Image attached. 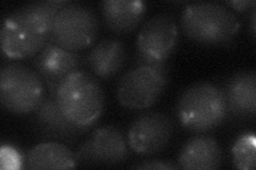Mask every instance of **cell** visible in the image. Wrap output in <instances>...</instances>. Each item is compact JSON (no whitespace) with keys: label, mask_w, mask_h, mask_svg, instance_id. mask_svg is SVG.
Segmentation results:
<instances>
[{"label":"cell","mask_w":256,"mask_h":170,"mask_svg":"<svg viewBox=\"0 0 256 170\" xmlns=\"http://www.w3.org/2000/svg\"><path fill=\"white\" fill-rule=\"evenodd\" d=\"M68 1L40 0L11 12L0 30L2 53L14 60L34 58L52 40L54 16Z\"/></svg>","instance_id":"6da1fadb"},{"label":"cell","mask_w":256,"mask_h":170,"mask_svg":"<svg viewBox=\"0 0 256 170\" xmlns=\"http://www.w3.org/2000/svg\"><path fill=\"white\" fill-rule=\"evenodd\" d=\"M175 111L182 127L196 134L214 130L228 117L222 87L210 81H198L189 85L180 94Z\"/></svg>","instance_id":"7a4b0ae2"},{"label":"cell","mask_w":256,"mask_h":170,"mask_svg":"<svg viewBox=\"0 0 256 170\" xmlns=\"http://www.w3.org/2000/svg\"><path fill=\"white\" fill-rule=\"evenodd\" d=\"M56 100L72 124L88 130L100 120L106 105L105 92L98 80L84 69L72 72L62 81Z\"/></svg>","instance_id":"3957f363"},{"label":"cell","mask_w":256,"mask_h":170,"mask_svg":"<svg viewBox=\"0 0 256 170\" xmlns=\"http://www.w3.org/2000/svg\"><path fill=\"white\" fill-rule=\"evenodd\" d=\"M182 30L189 39L205 46L233 42L242 22L226 4L216 1H196L185 6L180 17Z\"/></svg>","instance_id":"277c9868"},{"label":"cell","mask_w":256,"mask_h":170,"mask_svg":"<svg viewBox=\"0 0 256 170\" xmlns=\"http://www.w3.org/2000/svg\"><path fill=\"white\" fill-rule=\"evenodd\" d=\"M169 62L134 65L120 78L116 96L122 107L146 110L154 105L169 84Z\"/></svg>","instance_id":"5b68a950"},{"label":"cell","mask_w":256,"mask_h":170,"mask_svg":"<svg viewBox=\"0 0 256 170\" xmlns=\"http://www.w3.org/2000/svg\"><path fill=\"white\" fill-rule=\"evenodd\" d=\"M46 97L43 79L36 70L10 63L0 70V102L15 115L34 113Z\"/></svg>","instance_id":"8992f818"},{"label":"cell","mask_w":256,"mask_h":170,"mask_svg":"<svg viewBox=\"0 0 256 170\" xmlns=\"http://www.w3.org/2000/svg\"><path fill=\"white\" fill-rule=\"evenodd\" d=\"M100 28V18L93 7L68 1L54 16L52 40L64 49L78 52L94 44Z\"/></svg>","instance_id":"52a82bcc"},{"label":"cell","mask_w":256,"mask_h":170,"mask_svg":"<svg viewBox=\"0 0 256 170\" xmlns=\"http://www.w3.org/2000/svg\"><path fill=\"white\" fill-rule=\"evenodd\" d=\"M178 25L172 14L153 15L143 23L136 39L134 65L168 62L178 47Z\"/></svg>","instance_id":"ba28073f"},{"label":"cell","mask_w":256,"mask_h":170,"mask_svg":"<svg viewBox=\"0 0 256 170\" xmlns=\"http://www.w3.org/2000/svg\"><path fill=\"white\" fill-rule=\"evenodd\" d=\"M78 165L116 166L130 158L127 137L114 126L96 128L75 152Z\"/></svg>","instance_id":"9c48e42d"},{"label":"cell","mask_w":256,"mask_h":170,"mask_svg":"<svg viewBox=\"0 0 256 170\" xmlns=\"http://www.w3.org/2000/svg\"><path fill=\"white\" fill-rule=\"evenodd\" d=\"M173 132V121L164 113L157 111L143 113L130 127L128 146L137 155L155 156L168 147Z\"/></svg>","instance_id":"30bf717a"},{"label":"cell","mask_w":256,"mask_h":170,"mask_svg":"<svg viewBox=\"0 0 256 170\" xmlns=\"http://www.w3.org/2000/svg\"><path fill=\"white\" fill-rule=\"evenodd\" d=\"M36 71L44 81L48 94L56 97V92L62 81L82 65V56L78 52L64 49L52 38L34 58Z\"/></svg>","instance_id":"8fae6325"},{"label":"cell","mask_w":256,"mask_h":170,"mask_svg":"<svg viewBox=\"0 0 256 170\" xmlns=\"http://www.w3.org/2000/svg\"><path fill=\"white\" fill-rule=\"evenodd\" d=\"M228 115L246 119L256 114V74L254 70H240L232 75L224 83Z\"/></svg>","instance_id":"7c38bea8"},{"label":"cell","mask_w":256,"mask_h":170,"mask_svg":"<svg viewBox=\"0 0 256 170\" xmlns=\"http://www.w3.org/2000/svg\"><path fill=\"white\" fill-rule=\"evenodd\" d=\"M34 123L36 130L44 137L74 142L88 129L78 127L63 115L56 97L48 94L40 107L34 112Z\"/></svg>","instance_id":"4fadbf2b"},{"label":"cell","mask_w":256,"mask_h":170,"mask_svg":"<svg viewBox=\"0 0 256 170\" xmlns=\"http://www.w3.org/2000/svg\"><path fill=\"white\" fill-rule=\"evenodd\" d=\"M104 22L116 34H130L140 25L148 4L142 0H105L100 3Z\"/></svg>","instance_id":"5bb4252c"},{"label":"cell","mask_w":256,"mask_h":170,"mask_svg":"<svg viewBox=\"0 0 256 170\" xmlns=\"http://www.w3.org/2000/svg\"><path fill=\"white\" fill-rule=\"evenodd\" d=\"M127 48L118 38H104L96 43L86 56V63L93 74L102 80H110L124 68Z\"/></svg>","instance_id":"9a60e30c"},{"label":"cell","mask_w":256,"mask_h":170,"mask_svg":"<svg viewBox=\"0 0 256 170\" xmlns=\"http://www.w3.org/2000/svg\"><path fill=\"white\" fill-rule=\"evenodd\" d=\"M182 169H218L222 164V150L217 140L208 135H196L189 139L178 158Z\"/></svg>","instance_id":"2e32d148"},{"label":"cell","mask_w":256,"mask_h":170,"mask_svg":"<svg viewBox=\"0 0 256 170\" xmlns=\"http://www.w3.org/2000/svg\"><path fill=\"white\" fill-rule=\"evenodd\" d=\"M25 163L26 168L31 170L73 169L78 165L75 153L58 142L36 145L26 155Z\"/></svg>","instance_id":"e0dca14e"},{"label":"cell","mask_w":256,"mask_h":170,"mask_svg":"<svg viewBox=\"0 0 256 170\" xmlns=\"http://www.w3.org/2000/svg\"><path fill=\"white\" fill-rule=\"evenodd\" d=\"M256 139L254 133L240 135L232 148V158L235 168L240 170L255 169Z\"/></svg>","instance_id":"ac0fdd59"},{"label":"cell","mask_w":256,"mask_h":170,"mask_svg":"<svg viewBox=\"0 0 256 170\" xmlns=\"http://www.w3.org/2000/svg\"><path fill=\"white\" fill-rule=\"evenodd\" d=\"M134 169H150V170H176L180 169L178 164L174 162L164 161V160H148L143 161L140 164H134L130 166Z\"/></svg>","instance_id":"d6986e66"},{"label":"cell","mask_w":256,"mask_h":170,"mask_svg":"<svg viewBox=\"0 0 256 170\" xmlns=\"http://www.w3.org/2000/svg\"><path fill=\"white\" fill-rule=\"evenodd\" d=\"M226 3L239 12H244L255 5L254 0H236V1H226Z\"/></svg>","instance_id":"ffe728a7"},{"label":"cell","mask_w":256,"mask_h":170,"mask_svg":"<svg viewBox=\"0 0 256 170\" xmlns=\"http://www.w3.org/2000/svg\"><path fill=\"white\" fill-rule=\"evenodd\" d=\"M251 29L253 38L255 37V7L252 6V14H251Z\"/></svg>","instance_id":"44dd1931"}]
</instances>
